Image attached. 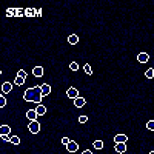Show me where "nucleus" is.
Segmentation results:
<instances>
[{
	"label": "nucleus",
	"mask_w": 154,
	"mask_h": 154,
	"mask_svg": "<svg viewBox=\"0 0 154 154\" xmlns=\"http://www.w3.org/2000/svg\"><path fill=\"white\" fill-rule=\"evenodd\" d=\"M22 100L26 103H35L40 105L43 102V94H42V85H34L29 86L28 89H25L22 93Z\"/></svg>",
	"instance_id": "obj_1"
},
{
	"label": "nucleus",
	"mask_w": 154,
	"mask_h": 154,
	"mask_svg": "<svg viewBox=\"0 0 154 154\" xmlns=\"http://www.w3.org/2000/svg\"><path fill=\"white\" fill-rule=\"evenodd\" d=\"M34 79H43V75H45V68L40 66V65H34L32 66V71L29 72Z\"/></svg>",
	"instance_id": "obj_2"
},
{
	"label": "nucleus",
	"mask_w": 154,
	"mask_h": 154,
	"mask_svg": "<svg viewBox=\"0 0 154 154\" xmlns=\"http://www.w3.org/2000/svg\"><path fill=\"white\" fill-rule=\"evenodd\" d=\"M137 62L140 63V65H146V63L149 62L148 51H139V53H137Z\"/></svg>",
	"instance_id": "obj_3"
},
{
	"label": "nucleus",
	"mask_w": 154,
	"mask_h": 154,
	"mask_svg": "<svg viewBox=\"0 0 154 154\" xmlns=\"http://www.w3.org/2000/svg\"><path fill=\"white\" fill-rule=\"evenodd\" d=\"M65 151H66L68 154H75V152H79V143H77L75 140H71L69 145L65 146Z\"/></svg>",
	"instance_id": "obj_4"
},
{
	"label": "nucleus",
	"mask_w": 154,
	"mask_h": 154,
	"mask_svg": "<svg viewBox=\"0 0 154 154\" xmlns=\"http://www.w3.org/2000/svg\"><path fill=\"white\" fill-rule=\"evenodd\" d=\"M65 94H66V97L71 99V100H74V99H77V97L80 96V94H79V89L74 88V86H68V89L65 91Z\"/></svg>",
	"instance_id": "obj_5"
},
{
	"label": "nucleus",
	"mask_w": 154,
	"mask_h": 154,
	"mask_svg": "<svg viewBox=\"0 0 154 154\" xmlns=\"http://www.w3.org/2000/svg\"><path fill=\"white\" fill-rule=\"evenodd\" d=\"M66 42H68V45H71V46H77V45H79V42H80V38H79V35H77L75 32H71V34H68V37H66Z\"/></svg>",
	"instance_id": "obj_6"
},
{
	"label": "nucleus",
	"mask_w": 154,
	"mask_h": 154,
	"mask_svg": "<svg viewBox=\"0 0 154 154\" xmlns=\"http://www.w3.org/2000/svg\"><path fill=\"white\" fill-rule=\"evenodd\" d=\"M69 100H71V99H69ZM72 105H74V108H77V109H82V108L86 105V99L82 97V96H79L77 99L72 100Z\"/></svg>",
	"instance_id": "obj_7"
},
{
	"label": "nucleus",
	"mask_w": 154,
	"mask_h": 154,
	"mask_svg": "<svg viewBox=\"0 0 154 154\" xmlns=\"http://www.w3.org/2000/svg\"><path fill=\"white\" fill-rule=\"evenodd\" d=\"M112 142L114 143H126L128 142V136L123 134V133H117V134L112 137Z\"/></svg>",
	"instance_id": "obj_8"
},
{
	"label": "nucleus",
	"mask_w": 154,
	"mask_h": 154,
	"mask_svg": "<svg viewBox=\"0 0 154 154\" xmlns=\"http://www.w3.org/2000/svg\"><path fill=\"white\" fill-rule=\"evenodd\" d=\"M12 93V83L11 82H3L2 83V94H5V96H8V94H11Z\"/></svg>",
	"instance_id": "obj_9"
},
{
	"label": "nucleus",
	"mask_w": 154,
	"mask_h": 154,
	"mask_svg": "<svg viewBox=\"0 0 154 154\" xmlns=\"http://www.w3.org/2000/svg\"><path fill=\"white\" fill-rule=\"evenodd\" d=\"M25 117H26L28 122H32V120H37L38 119V116H37L35 109H28L26 112H25Z\"/></svg>",
	"instance_id": "obj_10"
},
{
	"label": "nucleus",
	"mask_w": 154,
	"mask_h": 154,
	"mask_svg": "<svg viewBox=\"0 0 154 154\" xmlns=\"http://www.w3.org/2000/svg\"><path fill=\"white\" fill-rule=\"evenodd\" d=\"M35 112H37L38 117H43V116L48 112V108H46L43 103H40V105H37V106H35Z\"/></svg>",
	"instance_id": "obj_11"
},
{
	"label": "nucleus",
	"mask_w": 154,
	"mask_h": 154,
	"mask_svg": "<svg viewBox=\"0 0 154 154\" xmlns=\"http://www.w3.org/2000/svg\"><path fill=\"white\" fill-rule=\"evenodd\" d=\"M51 93H53V86H51L49 83H43L42 85V94H43V97H48Z\"/></svg>",
	"instance_id": "obj_12"
},
{
	"label": "nucleus",
	"mask_w": 154,
	"mask_h": 154,
	"mask_svg": "<svg viewBox=\"0 0 154 154\" xmlns=\"http://www.w3.org/2000/svg\"><path fill=\"white\" fill-rule=\"evenodd\" d=\"M35 17V8H25V19H34Z\"/></svg>",
	"instance_id": "obj_13"
},
{
	"label": "nucleus",
	"mask_w": 154,
	"mask_h": 154,
	"mask_svg": "<svg viewBox=\"0 0 154 154\" xmlns=\"http://www.w3.org/2000/svg\"><path fill=\"white\" fill-rule=\"evenodd\" d=\"M126 143H116L114 145V151L117 152V154H123V152H126Z\"/></svg>",
	"instance_id": "obj_14"
},
{
	"label": "nucleus",
	"mask_w": 154,
	"mask_h": 154,
	"mask_svg": "<svg viewBox=\"0 0 154 154\" xmlns=\"http://www.w3.org/2000/svg\"><path fill=\"white\" fill-rule=\"evenodd\" d=\"M0 134H12V130L8 123H3L0 125Z\"/></svg>",
	"instance_id": "obj_15"
},
{
	"label": "nucleus",
	"mask_w": 154,
	"mask_h": 154,
	"mask_svg": "<svg viewBox=\"0 0 154 154\" xmlns=\"http://www.w3.org/2000/svg\"><path fill=\"white\" fill-rule=\"evenodd\" d=\"M82 69H83V72H85L86 75H93V66L89 65V63H83Z\"/></svg>",
	"instance_id": "obj_16"
},
{
	"label": "nucleus",
	"mask_w": 154,
	"mask_h": 154,
	"mask_svg": "<svg viewBox=\"0 0 154 154\" xmlns=\"http://www.w3.org/2000/svg\"><path fill=\"white\" fill-rule=\"evenodd\" d=\"M9 143H12V145H20V143H22V137H20V136H17V134H12L11 142H9Z\"/></svg>",
	"instance_id": "obj_17"
},
{
	"label": "nucleus",
	"mask_w": 154,
	"mask_h": 154,
	"mask_svg": "<svg viewBox=\"0 0 154 154\" xmlns=\"http://www.w3.org/2000/svg\"><path fill=\"white\" fill-rule=\"evenodd\" d=\"M68 68H69V69H71L72 72H77V71H79V68H80V66H79V63H77V62H72V60H71V62L68 63Z\"/></svg>",
	"instance_id": "obj_18"
},
{
	"label": "nucleus",
	"mask_w": 154,
	"mask_h": 154,
	"mask_svg": "<svg viewBox=\"0 0 154 154\" xmlns=\"http://www.w3.org/2000/svg\"><path fill=\"white\" fill-rule=\"evenodd\" d=\"M8 106V100H6V96L5 94H2V96H0V108H6Z\"/></svg>",
	"instance_id": "obj_19"
},
{
	"label": "nucleus",
	"mask_w": 154,
	"mask_h": 154,
	"mask_svg": "<svg viewBox=\"0 0 154 154\" xmlns=\"http://www.w3.org/2000/svg\"><path fill=\"white\" fill-rule=\"evenodd\" d=\"M16 75H19V77H22V79L26 80V79H28V71H26V69H19Z\"/></svg>",
	"instance_id": "obj_20"
},
{
	"label": "nucleus",
	"mask_w": 154,
	"mask_h": 154,
	"mask_svg": "<svg viewBox=\"0 0 154 154\" xmlns=\"http://www.w3.org/2000/svg\"><path fill=\"white\" fill-rule=\"evenodd\" d=\"M25 79H22V77H19V75H16V79H14V85H17V86H23L25 85Z\"/></svg>",
	"instance_id": "obj_21"
},
{
	"label": "nucleus",
	"mask_w": 154,
	"mask_h": 154,
	"mask_svg": "<svg viewBox=\"0 0 154 154\" xmlns=\"http://www.w3.org/2000/svg\"><path fill=\"white\" fill-rule=\"evenodd\" d=\"M145 126H146L148 131H154V119H149V120L145 123Z\"/></svg>",
	"instance_id": "obj_22"
},
{
	"label": "nucleus",
	"mask_w": 154,
	"mask_h": 154,
	"mask_svg": "<svg viewBox=\"0 0 154 154\" xmlns=\"http://www.w3.org/2000/svg\"><path fill=\"white\" fill-rule=\"evenodd\" d=\"M11 137H12V134H0V140L2 142H11Z\"/></svg>",
	"instance_id": "obj_23"
},
{
	"label": "nucleus",
	"mask_w": 154,
	"mask_h": 154,
	"mask_svg": "<svg viewBox=\"0 0 154 154\" xmlns=\"http://www.w3.org/2000/svg\"><path fill=\"white\" fill-rule=\"evenodd\" d=\"M69 142H71L69 137H66V136H62V137H60V143H62V145L66 146V145H69Z\"/></svg>",
	"instance_id": "obj_24"
},
{
	"label": "nucleus",
	"mask_w": 154,
	"mask_h": 154,
	"mask_svg": "<svg viewBox=\"0 0 154 154\" xmlns=\"http://www.w3.org/2000/svg\"><path fill=\"white\" fill-rule=\"evenodd\" d=\"M82 154H94V152H93V149H85Z\"/></svg>",
	"instance_id": "obj_25"
},
{
	"label": "nucleus",
	"mask_w": 154,
	"mask_h": 154,
	"mask_svg": "<svg viewBox=\"0 0 154 154\" xmlns=\"http://www.w3.org/2000/svg\"><path fill=\"white\" fill-rule=\"evenodd\" d=\"M148 154H154V149H151V151H149V152H148Z\"/></svg>",
	"instance_id": "obj_26"
}]
</instances>
